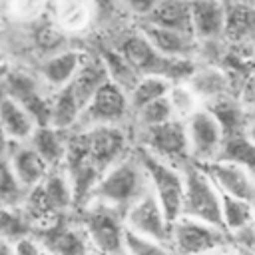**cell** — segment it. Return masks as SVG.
<instances>
[{
    "mask_svg": "<svg viewBox=\"0 0 255 255\" xmlns=\"http://www.w3.org/2000/svg\"><path fill=\"white\" fill-rule=\"evenodd\" d=\"M16 251H18V255H44V249L32 235L16 241Z\"/></svg>",
    "mask_w": 255,
    "mask_h": 255,
    "instance_id": "obj_32",
    "label": "cell"
},
{
    "mask_svg": "<svg viewBox=\"0 0 255 255\" xmlns=\"http://www.w3.org/2000/svg\"><path fill=\"white\" fill-rule=\"evenodd\" d=\"M68 141H70V131H62L48 124H42L34 131L30 145L46 159V163L52 169H56V167H64L66 163Z\"/></svg>",
    "mask_w": 255,
    "mask_h": 255,
    "instance_id": "obj_21",
    "label": "cell"
},
{
    "mask_svg": "<svg viewBox=\"0 0 255 255\" xmlns=\"http://www.w3.org/2000/svg\"><path fill=\"white\" fill-rule=\"evenodd\" d=\"M114 48L139 76H163L171 82H187V78L193 74L197 66V62L193 60L165 58L153 48V44L145 38V34L139 28L126 34Z\"/></svg>",
    "mask_w": 255,
    "mask_h": 255,
    "instance_id": "obj_2",
    "label": "cell"
},
{
    "mask_svg": "<svg viewBox=\"0 0 255 255\" xmlns=\"http://www.w3.org/2000/svg\"><path fill=\"white\" fill-rule=\"evenodd\" d=\"M48 255H90V239L78 219H68L66 215L56 219L46 227H38L32 235Z\"/></svg>",
    "mask_w": 255,
    "mask_h": 255,
    "instance_id": "obj_10",
    "label": "cell"
},
{
    "mask_svg": "<svg viewBox=\"0 0 255 255\" xmlns=\"http://www.w3.org/2000/svg\"><path fill=\"white\" fill-rule=\"evenodd\" d=\"M82 104L74 96L70 86L56 90L48 98V126L58 128L62 131H74L82 120Z\"/></svg>",
    "mask_w": 255,
    "mask_h": 255,
    "instance_id": "obj_20",
    "label": "cell"
},
{
    "mask_svg": "<svg viewBox=\"0 0 255 255\" xmlns=\"http://www.w3.org/2000/svg\"><path fill=\"white\" fill-rule=\"evenodd\" d=\"M147 191H149V183L145 171L135 151L131 149L129 155H126L124 159H120L100 175L88 201L106 203L126 215V211Z\"/></svg>",
    "mask_w": 255,
    "mask_h": 255,
    "instance_id": "obj_1",
    "label": "cell"
},
{
    "mask_svg": "<svg viewBox=\"0 0 255 255\" xmlns=\"http://www.w3.org/2000/svg\"><path fill=\"white\" fill-rule=\"evenodd\" d=\"M189 157L193 163L205 165L221 157L225 145V131L209 108H199L185 120Z\"/></svg>",
    "mask_w": 255,
    "mask_h": 255,
    "instance_id": "obj_8",
    "label": "cell"
},
{
    "mask_svg": "<svg viewBox=\"0 0 255 255\" xmlns=\"http://www.w3.org/2000/svg\"><path fill=\"white\" fill-rule=\"evenodd\" d=\"M10 165L18 177V181L22 183V187L30 193L32 189H36L50 173V165L46 163V159L30 145V141L26 143H12L10 147Z\"/></svg>",
    "mask_w": 255,
    "mask_h": 255,
    "instance_id": "obj_17",
    "label": "cell"
},
{
    "mask_svg": "<svg viewBox=\"0 0 255 255\" xmlns=\"http://www.w3.org/2000/svg\"><path fill=\"white\" fill-rule=\"evenodd\" d=\"M149 22L161 28H171V30H181V32H191V10H189V0H159L157 6L151 10V14L141 20Z\"/></svg>",
    "mask_w": 255,
    "mask_h": 255,
    "instance_id": "obj_22",
    "label": "cell"
},
{
    "mask_svg": "<svg viewBox=\"0 0 255 255\" xmlns=\"http://www.w3.org/2000/svg\"><path fill=\"white\" fill-rule=\"evenodd\" d=\"M221 157L247 167L255 175V141H251L247 137V133H239V135L227 137Z\"/></svg>",
    "mask_w": 255,
    "mask_h": 255,
    "instance_id": "obj_27",
    "label": "cell"
},
{
    "mask_svg": "<svg viewBox=\"0 0 255 255\" xmlns=\"http://www.w3.org/2000/svg\"><path fill=\"white\" fill-rule=\"evenodd\" d=\"M44 255H48V253H46V251H44Z\"/></svg>",
    "mask_w": 255,
    "mask_h": 255,
    "instance_id": "obj_39",
    "label": "cell"
},
{
    "mask_svg": "<svg viewBox=\"0 0 255 255\" xmlns=\"http://www.w3.org/2000/svg\"><path fill=\"white\" fill-rule=\"evenodd\" d=\"M207 175L211 177V181L217 185V189L221 191V195H229V197H239V199H247L251 203H255V175L229 159H215L211 163L201 165Z\"/></svg>",
    "mask_w": 255,
    "mask_h": 255,
    "instance_id": "obj_12",
    "label": "cell"
},
{
    "mask_svg": "<svg viewBox=\"0 0 255 255\" xmlns=\"http://www.w3.org/2000/svg\"><path fill=\"white\" fill-rule=\"evenodd\" d=\"M50 2L52 0H6V8L14 20L30 24L48 14Z\"/></svg>",
    "mask_w": 255,
    "mask_h": 255,
    "instance_id": "obj_29",
    "label": "cell"
},
{
    "mask_svg": "<svg viewBox=\"0 0 255 255\" xmlns=\"http://www.w3.org/2000/svg\"><path fill=\"white\" fill-rule=\"evenodd\" d=\"M78 215L92 251L98 255H124L126 221L122 211L100 201H86L78 207Z\"/></svg>",
    "mask_w": 255,
    "mask_h": 255,
    "instance_id": "obj_4",
    "label": "cell"
},
{
    "mask_svg": "<svg viewBox=\"0 0 255 255\" xmlns=\"http://www.w3.org/2000/svg\"><path fill=\"white\" fill-rule=\"evenodd\" d=\"M90 255H98V253H96V251H92V253H90Z\"/></svg>",
    "mask_w": 255,
    "mask_h": 255,
    "instance_id": "obj_38",
    "label": "cell"
},
{
    "mask_svg": "<svg viewBox=\"0 0 255 255\" xmlns=\"http://www.w3.org/2000/svg\"><path fill=\"white\" fill-rule=\"evenodd\" d=\"M145 38L153 44V48L163 54L165 58L171 60H193L199 58V42L193 34L181 32V30H171V28H161L149 22H141L137 26Z\"/></svg>",
    "mask_w": 255,
    "mask_h": 255,
    "instance_id": "obj_15",
    "label": "cell"
},
{
    "mask_svg": "<svg viewBox=\"0 0 255 255\" xmlns=\"http://www.w3.org/2000/svg\"><path fill=\"white\" fill-rule=\"evenodd\" d=\"M187 84L203 102V106L223 96H231V78L215 64H197L193 74L187 78Z\"/></svg>",
    "mask_w": 255,
    "mask_h": 255,
    "instance_id": "obj_18",
    "label": "cell"
},
{
    "mask_svg": "<svg viewBox=\"0 0 255 255\" xmlns=\"http://www.w3.org/2000/svg\"><path fill=\"white\" fill-rule=\"evenodd\" d=\"M110 80L106 62L100 54H88L82 68L78 70L76 78L68 84L74 92V96L78 98V102L82 104V108L88 106V102L94 98V94ZM84 114V112H82Z\"/></svg>",
    "mask_w": 255,
    "mask_h": 255,
    "instance_id": "obj_19",
    "label": "cell"
},
{
    "mask_svg": "<svg viewBox=\"0 0 255 255\" xmlns=\"http://www.w3.org/2000/svg\"><path fill=\"white\" fill-rule=\"evenodd\" d=\"M247 137L251 139V141H255V118H251L249 120V124H247Z\"/></svg>",
    "mask_w": 255,
    "mask_h": 255,
    "instance_id": "obj_34",
    "label": "cell"
},
{
    "mask_svg": "<svg viewBox=\"0 0 255 255\" xmlns=\"http://www.w3.org/2000/svg\"><path fill=\"white\" fill-rule=\"evenodd\" d=\"M171 120H177L175 114H173V108L169 104V98H161V100H155L147 106H143L139 112H135L131 116V124L135 129H147V128H155V126H161V124H167Z\"/></svg>",
    "mask_w": 255,
    "mask_h": 255,
    "instance_id": "obj_25",
    "label": "cell"
},
{
    "mask_svg": "<svg viewBox=\"0 0 255 255\" xmlns=\"http://www.w3.org/2000/svg\"><path fill=\"white\" fill-rule=\"evenodd\" d=\"M205 255H235L233 251H231V247L229 249H219V251H213V253H205Z\"/></svg>",
    "mask_w": 255,
    "mask_h": 255,
    "instance_id": "obj_35",
    "label": "cell"
},
{
    "mask_svg": "<svg viewBox=\"0 0 255 255\" xmlns=\"http://www.w3.org/2000/svg\"><path fill=\"white\" fill-rule=\"evenodd\" d=\"M133 151L145 171L151 193L157 197L167 219L173 223L175 219L181 217V209H183V193H185L183 167L173 165L139 145H133Z\"/></svg>",
    "mask_w": 255,
    "mask_h": 255,
    "instance_id": "obj_3",
    "label": "cell"
},
{
    "mask_svg": "<svg viewBox=\"0 0 255 255\" xmlns=\"http://www.w3.org/2000/svg\"><path fill=\"white\" fill-rule=\"evenodd\" d=\"M126 227L133 233L157 239L161 243L169 245V233H171V221L167 219L163 207L159 205L157 197L151 193V189L141 195L124 215Z\"/></svg>",
    "mask_w": 255,
    "mask_h": 255,
    "instance_id": "obj_11",
    "label": "cell"
},
{
    "mask_svg": "<svg viewBox=\"0 0 255 255\" xmlns=\"http://www.w3.org/2000/svg\"><path fill=\"white\" fill-rule=\"evenodd\" d=\"M167 98H169V104L173 108L175 118L181 122H185L199 108H203V102L197 98V94L191 90V86L187 82H173Z\"/></svg>",
    "mask_w": 255,
    "mask_h": 255,
    "instance_id": "obj_26",
    "label": "cell"
},
{
    "mask_svg": "<svg viewBox=\"0 0 255 255\" xmlns=\"http://www.w3.org/2000/svg\"><path fill=\"white\" fill-rule=\"evenodd\" d=\"M38 118L18 100L0 92V131L12 143H26L38 129Z\"/></svg>",
    "mask_w": 255,
    "mask_h": 255,
    "instance_id": "obj_16",
    "label": "cell"
},
{
    "mask_svg": "<svg viewBox=\"0 0 255 255\" xmlns=\"http://www.w3.org/2000/svg\"><path fill=\"white\" fill-rule=\"evenodd\" d=\"M253 227H255V205H253Z\"/></svg>",
    "mask_w": 255,
    "mask_h": 255,
    "instance_id": "obj_37",
    "label": "cell"
},
{
    "mask_svg": "<svg viewBox=\"0 0 255 255\" xmlns=\"http://www.w3.org/2000/svg\"><path fill=\"white\" fill-rule=\"evenodd\" d=\"M189 10H191V32L199 44L219 42L225 38L229 2L189 0Z\"/></svg>",
    "mask_w": 255,
    "mask_h": 255,
    "instance_id": "obj_13",
    "label": "cell"
},
{
    "mask_svg": "<svg viewBox=\"0 0 255 255\" xmlns=\"http://www.w3.org/2000/svg\"><path fill=\"white\" fill-rule=\"evenodd\" d=\"M253 205L255 203H251L247 199L223 195V199H221L223 229L229 235H233V233H239V231L247 229L249 225H253Z\"/></svg>",
    "mask_w": 255,
    "mask_h": 255,
    "instance_id": "obj_24",
    "label": "cell"
},
{
    "mask_svg": "<svg viewBox=\"0 0 255 255\" xmlns=\"http://www.w3.org/2000/svg\"><path fill=\"white\" fill-rule=\"evenodd\" d=\"M237 98L243 104V108L247 110V114L251 118H255V68L245 74L243 86H241V92H239Z\"/></svg>",
    "mask_w": 255,
    "mask_h": 255,
    "instance_id": "obj_30",
    "label": "cell"
},
{
    "mask_svg": "<svg viewBox=\"0 0 255 255\" xmlns=\"http://www.w3.org/2000/svg\"><path fill=\"white\" fill-rule=\"evenodd\" d=\"M183 175H185V193H183L181 215L223 227V219H221L223 195L217 189V185L211 181L207 171L199 163L189 161L183 167Z\"/></svg>",
    "mask_w": 255,
    "mask_h": 255,
    "instance_id": "obj_5",
    "label": "cell"
},
{
    "mask_svg": "<svg viewBox=\"0 0 255 255\" xmlns=\"http://www.w3.org/2000/svg\"><path fill=\"white\" fill-rule=\"evenodd\" d=\"M86 56H88V52L78 50V48H64V50H60L52 56H46L40 62L38 70H36L42 86L50 94L68 86L76 78V74L82 68Z\"/></svg>",
    "mask_w": 255,
    "mask_h": 255,
    "instance_id": "obj_14",
    "label": "cell"
},
{
    "mask_svg": "<svg viewBox=\"0 0 255 255\" xmlns=\"http://www.w3.org/2000/svg\"><path fill=\"white\" fill-rule=\"evenodd\" d=\"M157 2H159V0H122L124 8H126L131 16L139 18V20H145V18L151 14V10L157 6Z\"/></svg>",
    "mask_w": 255,
    "mask_h": 255,
    "instance_id": "obj_31",
    "label": "cell"
},
{
    "mask_svg": "<svg viewBox=\"0 0 255 255\" xmlns=\"http://www.w3.org/2000/svg\"><path fill=\"white\" fill-rule=\"evenodd\" d=\"M124 255H173L171 247L167 243H161L157 239L133 233L126 227L124 235Z\"/></svg>",
    "mask_w": 255,
    "mask_h": 255,
    "instance_id": "obj_28",
    "label": "cell"
},
{
    "mask_svg": "<svg viewBox=\"0 0 255 255\" xmlns=\"http://www.w3.org/2000/svg\"><path fill=\"white\" fill-rule=\"evenodd\" d=\"M126 122H131L129 96L122 86L108 80L84 108L78 128L86 129L96 126H126Z\"/></svg>",
    "mask_w": 255,
    "mask_h": 255,
    "instance_id": "obj_9",
    "label": "cell"
},
{
    "mask_svg": "<svg viewBox=\"0 0 255 255\" xmlns=\"http://www.w3.org/2000/svg\"><path fill=\"white\" fill-rule=\"evenodd\" d=\"M171 80L163 78V76H139L137 82L131 86V90L128 92L129 96V108H131V116L135 112H139L143 106L161 100L169 94L171 90Z\"/></svg>",
    "mask_w": 255,
    "mask_h": 255,
    "instance_id": "obj_23",
    "label": "cell"
},
{
    "mask_svg": "<svg viewBox=\"0 0 255 255\" xmlns=\"http://www.w3.org/2000/svg\"><path fill=\"white\" fill-rule=\"evenodd\" d=\"M169 247L173 255H205L219 249H229L231 235L223 227L181 215L171 223Z\"/></svg>",
    "mask_w": 255,
    "mask_h": 255,
    "instance_id": "obj_6",
    "label": "cell"
},
{
    "mask_svg": "<svg viewBox=\"0 0 255 255\" xmlns=\"http://www.w3.org/2000/svg\"><path fill=\"white\" fill-rule=\"evenodd\" d=\"M0 255H18V251H16V243L10 241V239L0 237Z\"/></svg>",
    "mask_w": 255,
    "mask_h": 255,
    "instance_id": "obj_33",
    "label": "cell"
},
{
    "mask_svg": "<svg viewBox=\"0 0 255 255\" xmlns=\"http://www.w3.org/2000/svg\"><path fill=\"white\" fill-rule=\"evenodd\" d=\"M4 10H8V8H6V0H0V18H2Z\"/></svg>",
    "mask_w": 255,
    "mask_h": 255,
    "instance_id": "obj_36",
    "label": "cell"
},
{
    "mask_svg": "<svg viewBox=\"0 0 255 255\" xmlns=\"http://www.w3.org/2000/svg\"><path fill=\"white\" fill-rule=\"evenodd\" d=\"M133 143L179 167H185L191 161L187 129H185V122L181 120H171L167 124L147 129H135Z\"/></svg>",
    "mask_w": 255,
    "mask_h": 255,
    "instance_id": "obj_7",
    "label": "cell"
}]
</instances>
